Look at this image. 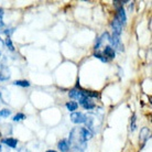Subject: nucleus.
Masks as SVG:
<instances>
[{"label":"nucleus","instance_id":"15","mask_svg":"<svg viewBox=\"0 0 152 152\" xmlns=\"http://www.w3.org/2000/svg\"><path fill=\"white\" fill-rule=\"evenodd\" d=\"M6 44H7V46L9 48V50H10V51H13V50H15V48H13V44H12V42H11V39L9 38V37L6 39Z\"/></svg>","mask_w":152,"mask_h":152},{"label":"nucleus","instance_id":"21","mask_svg":"<svg viewBox=\"0 0 152 152\" xmlns=\"http://www.w3.org/2000/svg\"><path fill=\"white\" fill-rule=\"evenodd\" d=\"M2 48H4V42H2V40L0 39V50L2 49Z\"/></svg>","mask_w":152,"mask_h":152},{"label":"nucleus","instance_id":"4","mask_svg":"<svg viewBox=\"0 0 152 152\" xmlns=\"http://www.w3.org/2000/svg\"><path fill=\"white\" fill-rule=\"evenodd\" d=\"M111 27H113V34L114 35H117V37H120V33H121V29H122V26L120 24V22L118 21L117 18H115L113 23H111Z\"/></svg>","mask_w":152,"mask_h":152},{"label":"nucleus","instance_id":"16","mask_svg":"<svg viewBox=\"0 0 152 152\" xmlns=\"http://www.w3.org/2000/svg\"><path fill=\"white\" fill-rule=\"evenodd\" d=\"M11 114V111L9 110V109H2V110L0 111V116L1 117H8V116H10Z\"/></svg>","mask_w":152,"mask_h":152},{"label":"nucleus","instance_id":"19","mask_svg":"<svg viewBox=\"0 0 152 152\" xmlns=\"http://www.w3.org/2000/svg\"><path fill=\"white\" fill-rule=\"evenodd\" d=\"M69 152H83V150H82V149H78V148H73Z\"/></svg>","mask_w":152,"mask_h":152},{"label":"nucleus","instance_id":"12","mask_svg":"<svg viewBox=\"0 0 152 152\" xmlns=\"http://www.w3.org/2000/svg\"><path fill=\"white\" fill-rule=\"evenodd\" d=\"M4 143L8 145V147H10V148H15L17 145H18V140L17 139H13V138H7V139H4L2 140Z\"/></svg>","mask_w":152,"mask_h":152},{"label":"nucleus","instance_id":"13","mask_svg":"<svg viewBox=\"0 0 152 152\" xmlns=\"http://www.w3.org/2000/svg\"><path fill=\"white\" fill-rule=\"evenodd\" d=\"M66 107H67V109H69V111H74L75 109H77L78 104L76 103V102H69V103L66 104Z\"/></svg>","mask_w":152,"mask_h":152},{"label":"nucleus","instance_id":"6","mask_svg":"<svg viewBox=\"0 0 152 152\" xmlns=\"http://www.w3.org/2000/svg\"><path fill=\"white\" fill-rule=\"evenodd\" d=\"M0 99L6 104L10 102V94L6 87H0Z\"/></svg>","mask_w":152,"mask_h":152},{"label":"nucleus","instance_id":"5","mask_svg":"<svg viewBox=\"0 0 152 152\" xmlns=\"http://www.w3.org/2000/svg\"><path fill=\"white\" fill-rule=\"evenodd\" d=\"M116 18L118 19V21L120 22V24H121V26H125L127 18H126L125 10H124V8H122V7L117 8V15H116Z\"/></svg>","mask_w":152,"mask_h":152},{"label":"nucleus","instance_id":"22","mask_svg":"<svg viewBox=\"0 0 152 152\" xmlns=\"http://www.w3.org/2000/svg\"><path fill=\"white\" fill-rule=\"evenodd\" d=\"M2 15H4V11H2V9H0V18H2Z\"/></svg>","mask_w":152,"mask_h":152},{"label":"nucleus","instance_id":"11","mask_svg":"<svg viewBox=\"0 0 152 152\" xmlns=\"http://www.w3.org/2000/svg\"><path fill=\"white\" fill-rule=\"evenodd\" d=\"M104 55L107 56L106 58H114L115 57V50L111 48V46H106L105 50H104Z\"/></svg>","mask_w":152,"mask_h":152},{"label":"nucleus","instance_id":"8","mask_svg":"<svg viewBox=\"0 0 152 152\" xmlns=\"http://www.w3.org/2000/svg\"><path fill=\"white\" fill-rule=\"evenodd\" d=\"M10 71L8 67L6 66H2L1 69H0V80H8L10 78Z\"/></svg>","mask_w":152,"mask_h":152},{"label":"nucleus","instance_id":"17","mask_svg":"<svg viewBox=\"0 0 152 152\" xmlns=\"http://www.w3.org/2000/svg\"><path fill=\"white\" fill-rule=\"evenodd\" d=\"M23 118H26V116L23 114H18V115H15V118H13V120L15 121H19V120H22Z\"/></svg>","mask_w":152,"mask_h":152},{"label":"nucleus","instance_id":"24","mask_svg":"<svg viewBox=\"0 0 152 152\" xmlns=\"http://www.w3.org/2000/svg\"><path fill=\"white\" fill-rule=\"evenodd\" d=\"M0 151H1V145H0Z\"/></svg>","mask_w":152,"mask_h":152},{"label":"nucleus","instance_id":"2","mask_svg":"<svg viewBox=\"0 0 152 152\" xmlns=\"http://www.w3.org/2000/svg\"><path fill=\"white\" fill-rule=\"evenodd\" d=\"M80 104L85 108V109H93V108L95 107V104L93 103V100H91L89 97H87L86 95L84 96L83 98L80 99Z\"/></svg>","mask_w":152,"mask_h":152},{"label":"nucleus","instance_id":"18","mask_svg":"<svg viewBox=\"0 0 152 152\" xmlns=\"http://www.w3.org/2000/svg\"><path fill=\"white\" fill-rule=\"evenodd\" d=\"M136 129V116H133L132 117V122H131V130H134Z\"/></svg>","mask_w":152,"mask_h":152},{"label":"nucleus","instance_id":"23","mask_svg":"<svg viewBox=\"0 0 152 152\" xmlns=\"http://www.w3.org/2000/svg\"><path fill=\"white\" fill-rule=\"evenodd\" d=\"M46 152H56V151H54V150H49V151H46Z\"/></svg>","mask_w":152,"mask_h":152},{"label":"nucleus","instance_id":"10","mask_svg":"<svg viewBox=\"0 0 152 152\" xmlns=\"http://www.w3.org/2000/svg\"><path fill=\"white\" fill-rule=\"evenodd\" d=\"M58 149L61 150L62 152H67L69 149V140H66V139H63L58 142Z\"/></svg>","mask_w":152,"mask_h":152},{"label":"nucleus","instance_id":"9","mask_svg":"<svg viewBox=\"0 0 152 152\" xmlns=\"http://www.w3.org/2000/svg\"><path fill=\"white\" fill-rule=\"evenodd\" d=\"M149 137H150V130H149V128H147V127L142 128L140 131V140L142 142H145L149 139Z\"/></svg>","mask_w":152,"mask_h":152},{"label":"nucleus","instance_id":"20","mask_svg":"<svg viewBox=\"0 0 152 152\" xmlns=\"http://www.w3.org/2000/svg\"><path fill=\"white\" fill-rule=\"evenodd\" d=\"M4 27V22H2V18H0V30H1V28Z\"/></svg>","mask_w":152,"mask_h":152},{"label":"nucleus","instance_id":"3","mask_svg":"<svg viewBox=\"0 0 152 152\" xmlns=\"http://www.w3.org/2000/svg\"><path fill=\"white\" fill-rule=\"evenodd\" d=\"M85 119H86V116L82 113H73L71 115V120H72L74 124H82V122H85Z\"/></svg>","mask_w":152,"mask_h":152},{"label":"nucleus","instance_id":"7","mask_svg":"<svg viewBox=\"0 0 152 152\" xmlns=\"http://www.w3.org/2000/svg\"><path fill=\"white\" fill-rule=\"evenodd\" d=\"M84 96H85V93H84V91H80V89H73V91H69V97L77 99V100L83 98Z\"/></svg>","mask_w":152,"mask_h":152},{"label":"nucleus","instance_id":"14","mask_svg":"<svg viewBox=\"0 0 152 152\" xmlns=\"http://www.w3.org/2000/svg\"><path fill=\"white\" fill-rule=\"evenodd\" d=\"M13 85L15 86H21V87H28V86H30V83L28 82V80H15Z\"/></svg>","mask_w":152,"mask_h":152},{"label":"nucleus","instance_id":"1","mask_svg":"<svg viewBox=\"0 0 152 152\" xmlns=\"http://www.w3.org/2000/svg\"><path fill=\"white\" fill-rule=\"evenodd\" d=\"M69 145H74V148L78 149H85L86 148V139H85V134H84V128L80 127H76L71 131L69 133Z\"/></svg>","mask_w":152,"mask_h":152}]
</instances>
